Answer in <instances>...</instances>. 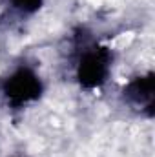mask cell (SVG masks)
Returning a JSON list of instances; mask_svg holds the SVG:
<instances>
[{
	"instance_id": "cell-2",
	"label": "cell",
	"mask_w": 155,
	"mask_h": 157,
	"mask_svg": "<svg viewBox=\"0 0 155 157\" xmlns=\"http://www.w3.org/2000/svg\"><path fill=\"white\" fill-rule=\"evenodd\" d=\"M93 6H106V4H113L117 0H89Z\"/></svg>"
},
{
	"instance_id": "cell-1",
	"label": "cell",
	"mask_w": 155,
	"mask_h": 157,
	"mask_svg": "<svg viewBox=\"0 0 155 157\" xmlns=\"http://www.w3.org/2000/svg\"><path fill=\"white\" fill-rule=\"evenodd\" d=\"M131 40H133V33H131V31H128V33H120L117 39L112 40V46L117 48V49H126V46H130Z\"/></svg>"
}]
</instances>
